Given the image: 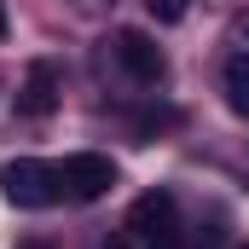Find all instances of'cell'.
<instances>
[{
  "instance_id": "277c9868",
  "label": "cell",
  "mask_w": 249,
  "mask_h": 249,
  "mask_svg": "<svg viewBox=\"0 0 249 249\" xmlns=\"http://www.w3.org/2000/svg\"><path fill=\"white\" fill-rule=\"evenodd\" d=\"M58 93H64L58 64H53V58H35L29 75H23V87H18V110H23V116H53V110H58Z\"/></svg>"
},
{
  "instance_id": "8992f818",
  "label": "cell",
  "mask_w": 249,
  "mask_h": 249,
  "mask_svg": "<svg viewBox=\"0 0 249 249\" xmlns=\"http://www.w3.org/2000/svg\"><path fill=\"white\" fill-rule=\"evenodd\" d=\"M145 6H151V18H157V23H180L191 0H145Z\"/></svg>"
},
{
  "instance_id": "6da1fadb",
  "label": "cell",
  "mask_w": 249,
  "mask_h": 249,
  "mask_svg": "<svg viewBox=\"0 0 249 249\" xmlns=\"http://www.w3.org/2000/svg\"><path fill=\"white\" fill-rule=\"evenodd\" d=\"M0 191H6V203H18V209H53V203H64V174H58V162L18 157V162L0 168Z\"/></svg>"
},
{
  "instance_id": "ba28073f",
  "label": "cell",
  "mask_w": 249,
  "mask_h": 249,
  "mask_svg": "<svg viewBox=\"0 0 249 249\" xmlns=\"http://www.w3.org/2000/svg\"><path fill=\"white\" fill-rule=\"evenodd\" d=\"M75 6H81V12H99V6H110V0H75Z\"/></svg>"
},
{
  "instance_id": "52a82bcc",
  "label": "cell",
  "mask_w": 249,
  "mask_h": 249,
  "mask_svg": "<svg viewBox=\"0 0 249 249\" xmlns=\"http://www.w3.org/2000/svg\"><path fill=\"white\" fill-rule=\"evenodd\" d=\"M18 249H53V244H47V238H23Z\"/></svg>"
},
{
  "instance_id": "5b68a950",
  "label": "cell",
  "mask_w": 249,
  "mask_h": 249,
  "mask_svg": "<svg viewBox=\"0 0 249 249\" xmlns=\"http://www.w3.org/2000/svg\"><path fill=\"white\" fill-rule=\"evenodd\" d=\"M220 87H226V105L232 116H249V53H232L220 70Z\"/></svg>"
},
{
  "instance_id": "9c48e42d",
  "label": "cell",
  "mask_w": 249,
  "mask_h": 249,
  "mask_svg": "<svg viewBox=\"0 0 249 249\" xmlns=\"http://www.w3.org/2000/svg\"><path fill=\"white\" fill-rule=\"evenodd\" d=\"M238 35H244V41H249V12H244V18H238Z\"/></svg>"
},
{
  "instance_id": "7a4b0ae2",
  "label": "cell",
  "mask_w": 249,
  "mask_h": 249,
  "mask_svg": "<svg viewBox=\"0 0 249 249\" xmlns=\"http://www.w3.org/2000/svg\"><path fill=\"white\" fill-rule=\"evenodd\" d=\"M58 174H64V197H70V203H99L105 191L116 186V162L99 157V151H75V157H64Z\"/></svg>"
},
{
  "instance_id": "8fae6325",
  "label": "cell",
  "mask_w": 249,
  "mask_h": 249,
  "mask_svg": "<svg viewBox=\"0 0 249 249\" xmlns=\"http://www.w3.org/2000/svg\"><path fill=\"white\" fill-rule=\"evenodd\" d=\"M244 249H249V244H244Z\"/></svg>"
},
{
  "instance_id": "30bf717a",
  "label": "cell",
  "mask_w": 249,
  "mask_h": 249,
  "mask_svg": "<svg viewBox=\"0 0 249 249\" xmlns=\"http://www.w3.org/2000/svg\"><path fill=\"white\" fill-rule=\"evenodd\" d=\"M0 35H6V6H0Z\"/></svg>"
},
{
  "instance_id": "3957f363",
  "label": "cell",
  "mask_w": 249,
  "mask_h": 249,
  "mask_svg": "<svg viewBox=\"0 0 249 249\" xmlns=\"http://www.w3.org/2000/svg\"><path fill=\"white\" fill-rule=\"evenodd\" d=\"M116 64H122L133 81H162V70H168L162 47L145 29H116Z\"/></svg>"
}]
</instances>
